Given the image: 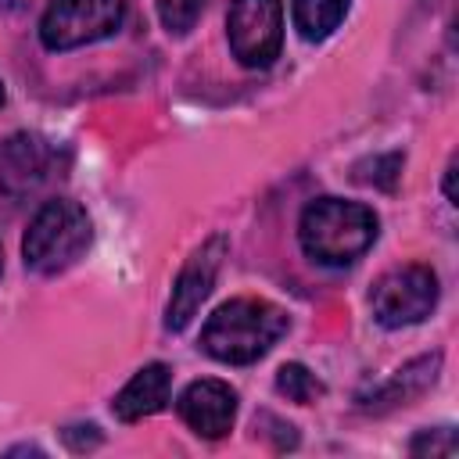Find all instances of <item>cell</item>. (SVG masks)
<instances>
[{
  "label": "cell",
  "instance_id": "1",
  "mask_svg": "<svg viewBox=\"0 0 459 459\" xmlns=\"http://www.w3.org/2000/svg\"><path fill=\"white\" fill-rule=\"evenodd\" d=\"M283 333H287V312L280 305L262 298H233L208 316L201 330V348L219 362L247 366L262 359Z\"/></svg>",
  "mask_w": 459,
  "mask_h": 459
},
{
  "label": "cell",
  "instance_id": "2",
  "mask_svg": "<svg viewBox=\"0 0 459 459\" xmlns=\"http://www.w3.org/2000/svg\"><path fill=\"white\" fill-rule=\"evenodd\" d=\"M298 240L319 265H348L377 240V215L359 201L319 197L301 212Z\"/></svg>",
  "mask_w": 459,
  "mask_h": 459
},
{
  "label": "cell",
  "instance_id": "3",
  "mask_svg": "<svg viewBox=\"0 0 459 459\" xmlns=\"http://www.w3.org/2000/svg\"><path fill=\"white\" fill-rule=\"evenodd\" d=\"M90 237H93L90 215L75 201L54 197L29 222V233L22 240L25 265L43 276L65 273L68 265H75L82 258V251L90 247Z\"/></svg>",
  "mask_w": 459,
  "mask_h": 459
},
{
  "label": "cell",
  "instance_id": "4",
  "mask_svg": "<svg viewBox=\"0 0 459 459\" xmlns=\"http://www.w3.org/2000/svg\"><path fill=\"white\" fill-rule=\"evenodd\" d=\"M122 14V0H50L39 22V39L47 50H75L118 32Z\"/></svg>",
  "mask_w": 459,
  "mask_h": 459
},
{
  "label": "cell",
  "instance_id": "5",
  "mask_svg": "<svg viewBox=\"0 0 459 459\" xmlns=\"http://www.w3.org/2000/svg\"><path fill=\"white\" fill-rule=\"evenodd\" d=\"M373 316L387 330L423 323L437 305V276L430 265H402L377 280L369 294Z\"/></svg>",
  "mask_w": 459,
  "mask_h": 459
},
{
  "label": "cell",
  "instance_id": "6",
  "mask_svg": "<svg viewBox=\"0 0 459 459\" xmlns=\"http://www.w3.org/2000/svg\"><path fill=\"white\" fill-rule=\"evenodd\" d=\"M230 50L244 68H265L276 61L283 43V4L280 0H233L230 18Z\"/></svg>",
  "mask_w": 459,
  "mask_h": 459
},
{
  "label": "cell",
  "instance_id": "7",
  "mask_svg": "<svg viewBox=\"0 0 459 459\" xmlns=\"http://www.w3.org/2000/svg\"><path fill=\"white\" fill-rule=\"evenodd\" d=\"M54 147L43 136L32 133H14L0 140V201L14 204L32 197L54 172Z\"/></svg>",
  "mask_w": 459,
  "mask_h": 459
},
{
  "label": "cell",
  "instance_id": "8",
  "mask_svg": "<svg viewBox=\"0 0 459 459\" xmlns=\"http://www.w3.org/2000/svg\"><path fill=\"white\" fill-rule=\"evenodd\" d=\"M222 258H226V237H222V233L208 237V240L186 258V265L179 269V276H176V283H172V298H169V305H165V326H169V330H183V326L197 316V308L204 305V298H208L212 287H215V276H219V269H222Z\"/></svg>",
  "mask_w": 459,
  "mask_h": 459
},
{
  "label": "cell",
  "instance_id": "9",
  "mask_svg": "<svg viewBox=\"0 0 459 459\" xmlns=\"http://www.w3.org/2000/svg\"><path fill=\"white\" fill-rule=\"evenodd\" d=\"M183 423L201 437H222L230 434L237 420V391L222 380H194L176 402Z\"/></svg>",
  "mask_w": 459,
  "mask_h": 459
},
{
  "label": "cell",
  "instance_id": "10",
  "mask_svg": "<svg viewBox=\"0 0 459 459\" xmlns=\"http://www.w3.org/2000/svg\"><path fill=\"white\" fill-rule=\"evenodd\" d=\"M169 387H172L169 366H165V362H151V366H143V369L115 394L111 409H115V416H118L122 423H136V420L154 416V412L165 409Z\"/></svg>",
  "mask_w": 459,
  "mask_h": 459
},
{
  "label": "cell",
  "instance_id": "11",
  "mask_svg": "<svg viewBox=\"0 0 459 459\" xmlns=\"http://www.w3.org/2000/svg\"><path fill=\"white\" fill-rule=\"evenodd\" d=\"M437 366H441V355H427V359L409 362V366H405V369H398L387 384L373 387V394L362 402V409L380 412V409H391V405H405V402H412L416 394H423V391L437 380Z\"/></svg>",
  "mask_w": 459,
  "mask_h": 459
},
{
  "label": "cell",
  "instance_id": "12",
  "mask_svg": "<svg viewBox=\"0 0 459 459\" xmlns=\"http://www.w3.org/2000/svg\"><path fill=\"white\" fill-rule=\"evenodd\" d=\"M344 11L348 0H294V29L301 32V39L319 43L341 25Z\"/></svg>",
  "mask_w": 459,
  "mask_h": 459
},
{
  "label": "cell",
  "instance_id": "13",
  "mask_svg": "<svg viewBox=\"0 0 459 459\" xmlns=\"http://www.w3.org/2000/svg\"><path fill=\"white\" fill-rule=\"evenodd\" d=\"M276 391L287 394V398L298 402V405H308L316 394H323V384L316 380V373H312L308 366L287 362V366H280V373H276Z\"/></svg>",
  "mask_w": 459,
  "mask_h": 459
},
{
  "label": "cell",
  "instance_id": "14",
  "mask_svg": "<svg viewBox=\"0 0 459 459\" xmlns=\"http://www.w3.org/2000/svg\"><path fill=\"white\" fill-rule=\"evenodd\" d=\"M204 4L208 0H158V18L172 36H186L197 25Z\"/></svg>",
  "mask_w": 459,
  "mask_h": 459
},
{
  "label": "cell",
  "instance_id": "15",
  "mask_svg": "<svg viewBox=\"0 0 459 459\" xmlns=\"http://www.w3.org/2000/svg\"><path fill=\"white\" fill-rule=\"evenodd\" d=\"M362 169H373V172H355V179H359V183H373V186L391 190V186H394V179H398V172H402V158H398V154H384V158L366 161Z\"/></svg>",
  "mask_w": 459,
  "mask_h": 459
},
{
  "label": "cell",
  "instance_id": "16",
  "mask_svg": "<svg viewBox=\"0 0 459 459\" xmlns=\"http://www.w3.org/2000/svg\"><path fill=\"white\" fill-rule=\"evenodd\" d=\"M412 455H452L455 452V434H452V427H441V430H423V434H416L412 437Z\"/></svg>",
  "mask_w": 459,
  "mask_h": 459
},
{
  "label": "cell",
  "instance_id": "17",
  "mask_svg": "<svg viewBox=\"0 0 459 459\" xmlns=\"http://www.w3.org/2000/svg\"><path fill=\"white\" fill-rule=\"evenodd\" d=\"M445 197L455 204V161H448V169H445Z\"/></svg>",
  "mask_w": 459,
  "mask_h": 459
},
{
  "label": "cell",
  "instance_id": "18",
  "mask_svg": "<svg viewBox=\"0 0 459 459\" xmlns=\"http://www.w3.org/2000/svg\"><path fill=\"white\" fill-rule=\"evenodd\" d=\"M0 104H4V82H0Z\"/></svg>",
  "mask_w": 459,
  "mask_h": 459
},
{
  "label": "cell",
  "instance_id": "19",
  "mask_svg": "<svg viewBox=\"0 0 459 459\" xmlns=\"http://www.w3.org/2000/svg\"><path fill=\"white\" fill-rule=\"evenodd\" d=\"M0 269H4V251H0Z\"/></svg>",
  "mask_w": 459,
  "mask_h": 459
}]
</instances>
